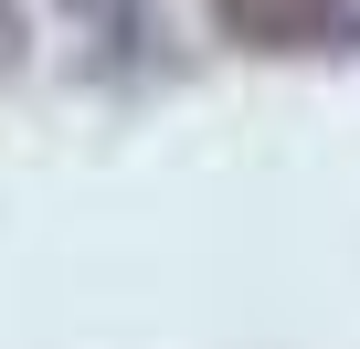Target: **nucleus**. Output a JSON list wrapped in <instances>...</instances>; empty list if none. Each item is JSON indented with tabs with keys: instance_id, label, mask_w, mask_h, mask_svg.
<instances>
[{
	"instance_id": "7ed1b4c3",
	"label": "nucleus",
	"mask_w": 360,
	"mask_h": 349,
	"mask_svg": "<svg viewBox=\"0 0 360 349\" xmlns=\"http://www.w3.org/2000/svg\"><path fill=\"white\" fill-rule=\"evenodd\" d=\"M22 43H32V32H22V11H11V0H0V85L22 74Z\"/></svg>"
},
{
	"instance_id": "f257e3e1",
	"label": "nucleus",
	"mask_w": 360,
	"mask_h": 349,
	"mask_svg": "<svg viewBox=\"0 0 360 349\" xmlns=\"http://www.w3.org/2000/svg\"><path fill=\"white\" fill-rule=\"evenodd\" d=\"M202 11H212V32L244 43V53H318V43H339L349 0H202Z\"/></svg>"
},
{
	"instance_id": "f03ea898",
	"label": "nucleus",
	"mask_w": 360,
	"mask_h": 349,
	"mask_svg": "<svg viewBox=\"0 0 360 349\" xmlns=\"http://www.w3.org/2000/svg\"><path fill=\"white\" fill-rule=\"evenodd\" d=\"M64 11H75L96 43H138V32H148V0H64Z\"/></svg>"
}]
</instances>
